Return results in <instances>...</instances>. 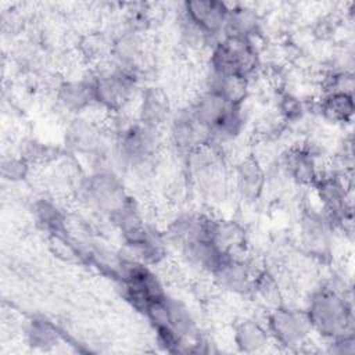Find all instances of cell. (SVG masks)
I'll return each instance as SVG.
<instances>
[{
	"label": "cell",
	"instance_id": "6da1fadb",
	"mask_svg": "<svg viewBox=\"0 0 355 355\" xmlns=\"http://www.w3.org/2000/svg\"><path fill=\"white\" fill-rule=\"evenodd\" d=\"M306 313L312 331L333 340L354 334V312L345 290L338 283H329L312 294Z\"/></svg>",
	"mask_w": 355,
	"mask_h": 355
},
{
	"label": "cell",
	"instance_id": "7a4b0ae2",
	"mask_svg": "<svg viewBox=\"0 0 355 355\" xmlns=\"http://www.w3.org/2000/svg\"><path fill=\"white\" fill-rule=\"evenodd\" d=\"M187 168L198 190L212 201H223L230 189V179L220 147L208 143L191 151Z\"/></svg>",
	"mask_w": 355,
	"mask_h": 355
},
{
	"label": "cell",
	"instance_id": "3957f363",
	"mask_svg": "<svg viewBox=\"0 0 355 355\" xmlns=\"http://www.w3.org/2000/svg\"><path fill=\"white\" fill-rule=\"evenodd\" d=\"M78 194L90 211L108 219L130 200L119 175L107 169H96L83 178L78 187Z\"/></svg>",
	"mask_w": 355,
	"mask_h": 355
},
{
	"label": "cell",
	"instance_id": "277c9868",
	"mask_svg": "<svg viewBox=\"0 0 355 355\" xmlns=\"http://www.w3.org/2000/svg\"><path fill=\"white\" fill-rule=\"evenodd\" d=\"M259 58L254 39L222 35L211 46L209 69L250 78L258 68Z\"/></svg>",
	"mask_w": 355,
	"mask_h": 355
},
{
	"label": "cell",
	"instance_id": "5b68a950",
	"mask_svg": "<svg viewBox=\"0 0 355 355\" xmlns=\"http://www.w3.org/2000/svg\"><path fill=\"white\" fill-rule=\"evenodd\" d=\"M96 104L105 111L118 112L132 100L137 75L125 71L112 62L100 68L92 78Z\"/></svg>",
	"mask_w": 355,
	"mask_h": 355
},
{
	"label": "cell",
	"instance_id": "8992f818",
	"mask_svg": "<svg viewBox=\"0 0 355 355\" xmlns=\"http://www.w3.org/2000/svg\"><path fill=\"white\" fill-rule=\"evenodd\" d=\"M64 143L72 155L90 158L101 166L110 147L100 123L83 115L73 116L67 125Z\"/></svg>",
	"mask_w": 355,
	"mask_h": 355
},
{
	"label": "cell",
	"instance_id": "52a82bcc",
	"mask_svg": "<svg viewBox=\"0 0 355 355\" xmlns=\"http://www.w3.org/2000/svg\"><path fill=\"white\" fill-rule=\"evenodd\" d=\"M266 329L277 344L286 348H297L306 343L312 326L305 309L277 305L268 315Z\"/></svg>",
	"mask_w": 355,
	"mask_h": 355
},
{
	"label": "cell",
	"instance_id": "ba28073f",
	"mask_svg": "<svg viewBox=\"0 0 355 355\" xmlns=\"http://www.w3.org/2000/svg\"><path fill=\"white\" fill-rule=\"evenodd\" d=\"M313 186L323 214L330 219L333 226H344L345 222H351L349 194L343 173L323 172Z\"/></svg>",
	"mask_w": 355,
	"mask_h": 355
},
{
	"label": "cell",
	"instance_id": "9c48e42d",
	"mask_svg": "<svg viewBox=\"0 0 355 355\" xmlns=\"http://www.w3.org/2000/svg\"><path fill=\"white\" fill-rule=\"evenodd\" d=\"M168 136L172 147L184 155L211 143L208 130L196 119L189 107L171 115L168 122Z\"/></svg>",
	"mask_w": 355,
	"mask_h": 355
},
{
	"label": "cell",
	"instance_id": "30bf717a",
	"mask_svg": "<svg viewBox=\"0 0 355 355\" xmlns=\"http://www.w3.org/2000/svg\"><path fill=\"white\" fill-rule=\"evenodd\" d=\"M333 227V223L323 212L305 211L300 220V240L304 250L316 258L327 257L331 247Z\"/></svg>",
	"mask_w": 355,
	"mask_h": 355
},
{
	"label": "cell",
	"instance_id": "8fae6325",
	"mask_svg": "<svg viewBox=\"0 0 355 355\" xmlns=\"http://www.w3.org/2000/svg\"><path fill=\"white\" fill-rule=\"evenodd\" d=\"M227 12L229 4L216 0H190L183 4V17L216 40L223 35Z\"/></svg>",
	"mask_w": 355,
	"mask_h": 355
},
{
	"label": "cell",
	"instance_id": "7c38bea8",
	"mask_svg": "<svg viewBox=\"0 0 355 355\" xmlns=\"http://www.w3.org/2000/svg\"><path fill=\"white\" fill-rule=\"evenodd\" d=\"M257 270L241 257H225L211 275L218 287L239 295L252 294Z\"/></svg>",
	"mask_w": 355,
	"mask_h": 355
},
{
	"label": "cell",
	"instance_id": "4fadbf2b",
	"mask_svg": "<svg viewBox=\"0 0 355 355\" xmlns=\"http://www.w3.org/2000/svg\"><path fill=\"white\" fill-rule=\"evenodd\" d=\"M111 62L135 75L144 68L146 46L140 32L126 29L115 37L111 44Z\"/></svg>",
	"mask_w": 355,
	"mask_h": 355
},
{
	"label": "cell",
	"instance_id": "5bb4252c",
	"mask_svg": "<svg viewBox=\"0 0 355 355\" xmlns=\"http://www.w3.org/2000/svg\"><path fill=\"white\" fill-rule=\"evenodd\" d=\"M211 219L202 214H182L165 229V239L176 250H182L189 243L209 236Z\"/></svg>",
	"mask_w": 355,
	"mask_h": 355
},
{
	"label": "cell",
	"instance_id": "9a60e30c",
	"mask_svg": "<svg viewBox=\"0 0 355 355\" xmlns=\"http://www.w3.org/2000/svg\"><path fill=\"white\" fill-rule=\"evenodd\" d=\"M58 104L76 116L96 104L92 79H73L62 82L57 89Z\"/></svg>",
	"mask_w": 355,
	"mask_h": 355
},
{
	"label": "cell",
	"instance_id": "2e32d148",
	"mask_svg": "<svg viewBox=\"0 0 355 355\" xmlns=\"http://www.w3.org/2000/svg\"><path fill=\"white\" fill-rule=\"evenodd\" d=\"M209 239L220 252L229 257H241L245 247V232L232 219H211Z\"/></svg>",
	"mask_w": 355,
	"mask_h": 355
},
{
	"label": "cell",
	"instance_id": "e0dca14e",
	"mask_svg": "<svg viewBox=\"0 0 355 355\" xmlns=\"http://www.w3.org/2000/svg\"><path fill=\"white\" fill-rule=\"evenodd\" d=\"M212 92L232 104H243L248 96L250 78L233 73H219L208 71L205 76V89Z\"/></svg>",
	"mask_w": 355,
	"mask_h": 355
},
{
	"label": "cell",
	"instance_id": "ac0fdd59",
	"mask_svg": "<svg viewBox=\"0 0 355 355\" xmlns=\"http://www.w3.org/2000/svg\"><path fill=\"white\" fill-rule=\"evenodd\" d=\"M287 176L300 184H315L322 175L316 157L309 148L295 147L291 148L283 159Z\"/></svg>",
	"mask_w": 355,
	"mask_h": 355
},
{
	"label": "cell",
	"instance_id": "d6986e66",
	"mask_svg": "<svg viewBox=\"0 0 355 355\" xmlns=\"http://www.w3.org/2000/svg\"><path fill=\"white\" fill-rule=\"evenodd\" d=\"M234 184L245 200H258L266 184V175L258 159L247 157L241 159L234 171Z\"/></svg>",
	"mask_w": 355,
	"mask_h": 355
},
{
	"label": "cell",
	"instance_id": "ffe728a7",
	"mask_svg": "<svg viewBox=\"0 0 355 355\" xmlns=\"http://www.w3.org/2000/svg\"><path fill=\"white\" fill-rule=\"evenodd\" d=\"M169 119L171 105L168 97L158 89H146L140 97L137 121L147 126L159 129L162 125L169 122Z\"/></svg>",
	"mask_w": 355,
	"mask_h": 355
},
{
	"label": "cell",
	"instance_id": "44dd1931",
	"mask_svg": "<svg viewBox=\"0 0 355 355\" xmlns=\"http://www.w3.org/2000/svg\"><path fill=\"white\" fill-rule=\"evenodd\" d=\"M179 251L191 266H196L197 269L209 275H212L214 270L223 261V258L227 257L219 251V248L212 243L209 236L197 239Z\"/></svg>",
	"mask_w": 355,
	"mask_h": 355
},
{
	"label": "cell",
	"instance_id": "7402d4cb",
	"mask_svg": "<svg viewBox=\"0 0 355 355\" xmlns=\"http://www.w3.org/2000/svg\"><path fill=\"white\" fill-rule=\"evenodd\" d=\"M259 31V17L258 14L245 6L229 4V12L226 17V24L223 35L240 36L254 39Z\"/></svg>",
	"mask_w": 355,
	"mask_h": 355
},
{
	"label": "cell",
	"instance_id": "603a6c76",
	"mask_svg": "<svg viewBox=\"0 0 355 355\" xmlns=\"http://www.w3.org/2000/svg\"><path fill=\"white\" fill-rule=\"evenodd\" d=\"M269 340L268 329L255 320H244L234 330V343L241 352H259L269 344Z\"/></svg>",
	"mask_w": 355,
	"mask_h": 355
},
{
	"label": "cell",
	"instance_id": "cb8c5ba5",
	"mask_svg": "<svg viewBox=\"0 0 355 355\" xmlns=\"http://www.w3.org/2000/svg\"><path fill=\"white\" fill-rule=\"evenodd\" d=\"M319 111L324 119L333 123L351 122L354 116V97L347 93H327L323 94Z\"/></svg>",
	"mask_w": 355,
	"mask_h": 355
},
{
	"label": "cell",
	"instance_id": "d4e9b609",
	"mask_svg": "<svg viewBox=\"0 0 355 355\" xmlns=\"http://www.w3.org/2000/svg\"><path fill=\"white\" fill-rule=\"evenodd\" d=\"M35 215L37 222L50 233H67V218L61 209L49 200H40L35 204Z\"/></svg>",
	"mask_w": 355,
	"mask_h": 355
},
{
	"label": "cell",
	"instance_id": "484cf974",
	"mask_svg": "<svg viewBox=\"0 0 355 355\" xmlns=\"http://www.w3.org/2000/svg\"><path fill=\"white\" fill-rule=\"evenodd\" d=\"M26 337L32 347L47 349L60 343V333L50 322L43 319H33L28 329Z\"/></svg>",
	"mask_w": 355,
	"mask_h": 355
},
{
	"label": "cell",
	"instance_id": "4316f807",
	"mask_svg": "<svg viewBox=\"0 0 355 355\" xmlns=\"http://www.w3.org/2000/svg\"><path fill=\"white\" fill-rule=\"evenodd\" d=\"M252 294L258 295L265 304H269L273 308L280 305L282 293H280L279 283L276 277L268 270H257Z\"/></svg>",
	"mask_w": 355,
	"mask_h": 355
},
{
	"label": "cell",
	"instance_id": "83f0119b",
	"mask_svg": "<svg viewBox=\"0 0 355 355\" xmlns=\"http://www.w3.org/2000/svg\"><path fill=\"white\" fill-rule=\"evenodd\" d=\"M324 94L327 93H347L352 94L354 90V75L348 71L330 72L323 83Z\"/></svg>",
	"mask_w": 355,
	"mask_h": 355
},
{
	"label": "cell",
	"instance_id": "f1b7e54d",
	"mask_svg": "<svg viewBox=\"0 0 355 355\" xmlns=\"http://www.w3.org/2000/svg\"><path fill=\"white\" fill-rule=\"evenodd\" d=\"M29 162L21 157H8L1 161V176L10 182H18L26 178Z\"/></svg>",
	"mask_w": 355,
	"mask_h": 355
},
{
	"label": "cell",
	"instance_id": "f546056e",
	"mask_svg": "<svg viewBox=\"0 0 355 355\" xmlns=\"http://www.w3.org/2000/svg\"><path fill=\"white\" fill-rule=\"evenodd\" d=\"M279 112L282 115V118L284 121H297L298 118H301L302 112H304V105L300 101V98H297L295 96L290 94V93H284L277 104Z\"/></svg>",
	"mask_w": 355,
	"mask_h": 355
},
{
	"label": "cell",
	"instance_id": "4dcf8cb0",
	"mask_svg": "<svg viewBox=\"0 0 355 355\" xmlns=\"http://www.w3.org/2000/svg\"><path fill=\"white\" fill-rule=\"evenodd\" d=\"M330 352L334 354H354L355 352V338L354 334L341 336L330 340Z\"/></svg>",
	"mask_w": 355,
	"mask_h": 355
}]
</instances>
